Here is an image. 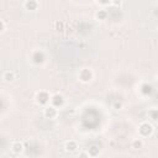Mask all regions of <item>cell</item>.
<instances>
[{
  "label": "cell",
  "instance_id": "cell-16",
  "mask_svg": "<svg viewBox=\"0 0 158 158\" xmlns=\"http://www.w3.org/2000/svg\"><path fill=\"white\" fill-rule=\"evenodd\" d=\"M114 108L116 109V110H119V109H121V108H122V104H121V103H118V101H116V103L114 104Z\"/></svg>",
  "mask_w": 158,
  "mask_h": 158
},
{
  "label": "cell",
  "instance_id": "cell-17",
  "mask_svg": "<svg viewBox=\"0 0 158 158\" xmlns=\"http://www.w3.org/2000/svg\"><path fill=\"white\" fill-rule=\"evenodd\" d=\"M4 30H5V24L1 20H0V34H1V32H3Z\"/></svg>",
  "mask_w": 158,
  "mask_h": 158
},
{
  "label": "cell",
  "instance_id": "cell-10",
  "mask_svg": "<svg viewBox=\"0 0 158 158\" xmlns=\"http://www.w3.org/2000/svg\"><path fill=\"white\" fill-rule=\"evenodd\" d=\"M87 152H88L89 157H97L100 153V150H99L98 146H91V147H89V150Z\"/></svg>",
  "mask_w": 158,
  "mask_h": 158
},
{
  "label": "cell",
  "instance_id": "cell-2",
  "mask_svg": "<svg viewBox=\"0 0 158 158\" xmlns=\"http://www.w3.org/2000/svg\"><path fill=\"white\" fill-rule=\"evenodd\" d=\"M139 132H140L142 136H150V135L153 132V127H152V125H151V124H148V122H143V124L140 125Z\"/></svg>",
  "mask_w": 158,
  "mask_h": 158
},
{
  "label": "cell",
  "instance_id": "cell-6",
  "mask_svg": "<svg viewBox=\"0 0 158 158\" xmlns=\"http://www.w3.org/2000/svg\"><path fill=\"white\" fill-rule=\"evenodd\" d=\"M11 148H13V152H14V153L20 154L21 152L24 151V145L21 143L20 141H15V142H13V145H11Z\"/></svg>",
  "mask_w": 158,
  "mask_h": 158
},
{
  "label": "cell",
  "instance_id": "cell-20",
  "mask_svg": "<svg viewBox=\"0 0 158 158\" xmlns=\"http://www.w3.org/2000/svg\"><path fill=\"white\" fill-rule=\"evenodd\" d=\"M19 158H26V157H19Z\"/></svg>",
  "mask_w": 158,
  "mask_h": 158
},
{
  "label": "cell",
  "instance_id": "cell-14",
  "mask_svg": "<svg viewBox=\"0 0 158 158\" xmlns=\"http://www.w3.org/2000/svg\"><path fill=\"white\" fill-rule=\"evenodd\" d=\"M148 115H151V118H152V120H153V121H156V120H157V110H156V109H153V110L148 111Z\"/></svg>",
  "mask_w": 158,
  "mask_h": 158
},
{
  "label": "cell",
  "instance_id": "cell-18",
  "mask_svg": "<svg viewBox=\"0 0 158 158\" xmlns=\"http://www.w3.org/2000/svg\"><path fill=\"white\" fill-rule=\"evenodd\" d=\"M100 5H108V4H110V1H103V3H99Z\"/></svg>",
  "mask_w": 158,
  "mask_h": 158
},
{
  "label": "cell",
  "instance_id": "cell-11",
  "mask_svg": "<svg viewBox=\"0 0 158 158\" xmlns=\"http://www.w3.org/2000/svg\"><path fill=\"white\" fill-rule=\"evenodd\" d=\"M142 147H143V142H142V140L137 139V140H133V141H132V148H135V150H140V148H142Z\"/></svg>",
  "mask_w": 158,
  "mask_h": 158
},
{
  "label": "cell",
  "instance_id": "cell-8",
  "mask_svg": "<svg viewBox=\"0 0 158 158\" xmlns=\"http://www.w3.org/2000/svg\"><path fill=\"white\" fill-rule=\"evenodd\" d=\"M24 6L27 10H32V11H34V10H36L38 7V3L35 1V0H27V1L24 3Z\"/></svg>",
  "mask_w": 158,
  "mask_h": 158
},
{
  "label": "cell",
  "instance_id": "cell-3",
  "mask_svg": "<svg viewBox=\"0 0 158 158\" xmlns=\"http://www.w3.org/2000/svg\"><path fill=\"white\" fill-rule=\"evenodd\" d=\"M43 114H45V116H46L47 119H55V118L57 116L58 111H57V109H56L55 106L49 105V106H46V108H45Z\"/></svg>",
  "mask_w": 158,
  "mask_h": 158
},
{
  "label": "cell",
  "instance_id": "cell-19",
  "mask_svg": "<svg viewBox=\"0 0 158 158\" xmlns=\"http://www.w3.org/2000/svg\"><path fill=\"white\" fill-rule=\"evenodd\" d=\"M114 4H115V5H120L121 3H120V1H114Z\"/></svg>",
  "mask_w": 158,
  "mask_h": 158
},
{
  "label": "cell",
  "instance_id": "cell-13",
  "mask_svg": "<svg viewBox=\"0 0 158 158\" xmlns=\"http://www.w3.org/2000/svg\"><path fill=\"white\" fill-rule=\"evenodd\" d=\"M56 30L63 31V30H64V24H63L62 21H57V22H56Z\"/></svg>",
  "mask_w": 158,
  "mask_h": 158
},
{
  "label": "cell",
  "instance_id": "cell-5",
  "mask_svg": "<svg viewBox=\"0 0 158 158\" xmlns=\"http://www.w3.org/2000/svg\"><path fill=\"white\" fill-rule=\"evenodd\" d=\"M36 99H37L38 104H47L48 100H49V95H48V93H46V91H40L37 94Z\"/></svg>",
  "mask_w": 158,
  "mask_h": 158
},
{
  "label": "cell",
  "instance_id": "cell-12",
  "mask_svg": "<svg viewBox=\"0 0 158 158\" xmlns=\"http://www.w3.org/2000/svg\"><path fill=\"white\" fill-rule=\"evenodd\" d=\"M106 16H108V13L105 11V10H99V11L97 13V17L99 20H105V19H106Z\"/></svg>",
  "mask_w": 158,
  "mask_h": 158
},
{
  "label": "cell",
  "instance_id": "cell-1",
  "mask_svg": "<svg viewBox=\"0 0 158 158\" xmlns=\"http://www.w3.org/2000/svg\"><path fill=\"white\" fill-rule=\"evenodd\" d=\"M79 79H80L82 82H84V83L90 82V80L93 79V72H91L90 69H88V68L82 69V70L79 72Z\"/></svg>",
  "mask_w": 158,
  "mask_h": 158
},
{
  "label": "cell",
  "instance_id": "cell-9",
  "mask_svg": "<svg viewBox=\"0 0 158 158\" xmlns=\"http://www.w3.org/2000/svg\"><path fill=\"white\" fill-rule=\"evenodd\" d=\"M3 79H4L6 83H11V82H14V79H15V73L11 72V70L5 72V73H4V76H3Z\"/></svg>",
  "mask_w": 158,
  "mask_h": 158
},
{
  "label": "cell",
  "instance_id": "cell-4",
  "mask_svg": "<svg viewBox=\"0 0 158 158\" xmlns=\"http://www.w3.org/2000/svg\"><path fill=\"white\" fill-rule=\"evenodd\" d=\"M51 103H52V106H55L57 109L59 106H63V104H64V99H63V97L61 95V94H56V95L52 97Z\"/></svg>",
  "mask_w": 158,
  "mask_h": 158
},
{
  "label": "cell",
  "instance_id": "cell-7",
  "mask_svg": "<svg viewBox=\"0 0 158 158\" xmlns=\"http://www.w3.org/2000/svg\"><path fill=\"white\" fill-rule=\"evenodd\" d=\"M77 148H78V145H77L76 141L70 140L66 143V151L67 152H74V151H77Z\"/></svg>",
  "mask_w": 158,
  "mask_h": 158
},
{
  "label": "cell",
  "instance_id": "cell-15",
  "mask_svg": "<svg viewBox=\"0 0 158 158\" xmlns=\"http://www.w3.org/2000/svg\"><path fill=\"white\" fill-rule=\"evenodd\" d=\"M78 158H90V157H89V154H88V152H87V151H82V152L79 153Z\"/></svg>",
  "mask_w": 158,
  "mask_h": 158
}]
</instances>
